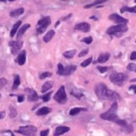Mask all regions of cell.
<instances>
[{
  "mask_svg": "<svg viewBox=\"0 0 136 136\" xmlns=\"http://www.w3.org/2000/svg\"><path fill=\"white\" fill-rule=\"evenodd\" d=\"M95 92L97 97L102 100H119L120 96L115 91L109 90L106 84L100 83L95 87Z\"/></svg>",
  "mask_w": 136,
  "mask_h": 136,
  "instance_id": "obj_1",
  "label": "cell"
},
{
  "mask_svg": "<svg viewBox=\"0 0 136 136\" xmlns=\"http://www.w3.org/2000/svg\"><path fill=\"white\" fill-rule=\"evenodd\" d=\"M117 110H118V104L116 102H114L113 104H112L111 108L107 112L100 115V118L105 120L112 121V122L116 123L117 120L119 119V116L116 114Z\"/></svg>",
  "mask_w": 136,
  "mask_h": 136,
  "instance_id": "obj_2",
  "label": "cell"
},
{
  "mask_svg": "<svg viewBox=\"0 0 136 136\" xmlns=\"http://www.w3.org/2000/svg\"><path fill=\"white\" fill-rule=\"evenodd\" d=\"M127 76L124 73L121 72H114L110 76V81L115 85L117 86H122L123 84L126 83L127 81Z\"/></svg>",
  "mask_w": 136,
  "mask_h": 136,
  "instance_id": "obj_3",
  "label": "cell"
},
{
  "mask_svg": "<svg viewBox=\"0 0 136 136\" xmlns=\"http://www.w3.org/2000/svg\"><path fill=\"white\" fill-rule=\"evenodd\" d=\"M127 30V26L126 24H120L108 28L107 30V34L108 35H115L116 37H120Z\"/></svg>",
  "mask_w": 136,
  "mask_h": 136,
  "instance_id": "obj_4",
  "label": "cell"
},
{
  "mask_svg": "<svg viewBox=\"0 0 136 136\" xmlns=\"http://www.w3.org/2000/svg\"><path fill=\"white\" fill-rule=\"evenodd\" d=\"M15 132L20 133L24 136H35L37 133V127L33 125L22 126L19 127L18 130L15 131Z\"/></svg>",
  "mask_w": 136,
  "mask_h": 136,
  "instance_id": "obj_5",
  "label": "cell"
},
{
  "mask_svg": "<svg viewBox=\"0 0 136 136\" xmlns=\"http://www.w3.org/2000/svg\"><path fill=\"white\" fill-rule=\"evenodd\" d=\"M51 23V18L50 17H44L41 19H40L38 22V27H37V33L38 34H43L47 27L50 25Z\"/></svg>",
  "mask_w": 136,
  "mask_h": 136,
  "instance_id": "obj_6",
  "label": "cell"
},
{
  "mask_svg": "<svg viewBox=\"0 0 136 136\" xmlns=\"http://www.w3.org/2000/svg\"><path fill=\"white\" fill-rule=\"evenodd\" d=\"M54 100L60 104H64L67 101V94L65 92V88L64 85H62L59 88V90L56 92V94L53 96Z\"/></svg>",
  "mask_w": 136,
  "mask_h": 136,
  "instance_id": "obj_7",
  "label": "cell"
},
{
  "mask_svg": "<svg viewBox=\"0 0 136 136\" xmlns=\"http://www.w3.org/2000/svg\"><path fill=\"white\" fill-rule=\"evenodd\" d=\"M9 45L10 47V51L13 55H16L21 50L23 42L22 41H10L9 42Z\"/></svg>",
  "mask_w": 136,
  "mask_h": 136,
  "instance_id": "obj_8",
  "label": "cell"
},
{
  "mask_svg": "<svg viewBox=\"0 0 136 136\" xmlns=\"http://www.w3.org/2000/svg\"><path fill=\"white\" fill-rule=\"evenodd\" d=\"M25 92L27 94V100L29 101L34 102V101L38 100L39 96L34 89L29 88H25Z\"/></svg>",
  "mask_w": 136,
  "mask_h": 136,
  "instance_id": "obj_9",
  "label": "cell"
},
{
  "mask_svg": "<svg viewBox=\"0 0 136 136\" xmlns=\"http://www.w3.org/2000/svg\"><path fill=\"white\" fill-rule=\"evenodd\" d=\"M110 20L113 21L114 22L117 23L118 25H120V24H127L128 20L127 18H124L123 17L119 16V15H118L117 14H111L109 18H108Z\"/></svg>",
  "mask_w": 136,
  "mask_h": 136,
  "instance_id": "obj_10",
  "label": "cell"
},
{
  "mask_svg": "<svg viewBox=\"0 0 136 136\" xmlns=\"http://www.w3.org/2000/svg\"><path fill=\"white\" fill-rule=\"evenodd\" d=\"M75 29L80 30V31H82V32H84V33H87V32L90 31L91 26L87 22H81V23L75 26Z\"/></svg>",
  "mask_w": 136,
  "mask_h": 136,
  "instance_id": "obj_11",
  "label": "cell"
},
{
  "mask_svg": "<svg viewBox=\"0 0 136 136\" xmlns=\"http://www.w3.org/2000/svg\"><path fill=\"white\" fill-rule=\"evenodd\" d=\"M70 128L69 127H65V126H60V127H57L56 129H55V131H54V134L53 135L54 136H60L61 135L68 131H69Z\"/></svg>",
  "mask_w": 136,
  "mask_h": 136,
  "instance_id": "obj_12",
  "label": "cell"
},
{
  "mask_svg": "<svg viewBox=\"0 0 136 136\" xmlns=\"http://www.w3.org/2000/svg\"><path fill=\"white\" fill-rule=\"evenodd\" d=\"M26 50H22L17 58V62L19 65H23L26 63Z\"/></svg>",
  "mask_w": 136,
  "mask_h": 136,
  "instance_id": "obj_13",
  "label": "cell"
},
{
  "mask_svg": "<svg viewBox=\"0 0 136 136\" xmlns=\"http://www.w3.org/2000/svg\"><path fill=\"white\" fill-rule=\"evenodd\" d=\"M76 70H77V66L76 65H68L66 67H64L63 76H69L72 74Z\"/></svg>",
  "mask_w": 136,
  "mask_h": 136,
  "instance_id": "obj_14",
  "label": "cell"
},
{
  "mask_svg": "<svg viewBox=\"0 0 136 136\" xmlns=\"http://www.w3.org/2000/svg\"><path fill=\"white\" fill-rule=\"evenodd\" d=\"M53 86V81H46V82H45V83L42 85V88H41V92H42V93H45L48 90L51 89Z\"/></svg>",
  "mask_w": 136,
  "mask_h": 136,
  "instance_id": "obj_15",
  "label": "cell"
},
{
  "mask_svg": "<svg viewBox=\"0 0 136 136\" xmlns=\"http://www.w3.org/2000/svg\"><path fill=\"white\" fill-rule=\"evenodd\" d=\"M23 13H24V8L20 7V8H18V9H15V10H12L10 13V16L12 17V18H15V17H18V16H19V15L22 14Z\"/></svg>",
  "mask_w": 136,
  "mask_h": 136,
  "instance_id": "obj_16",
  "label": "cell"
},
{
  "mask_svg": "<svg viewBox=\"0 0 136 136\" xmlns=\"http://www.w3.org/2000/svg\"><path fill=\"white\" fill-rule=\"evenodd\" d=\"M109 58H110V53H101L97 59V61L99 63H104L106 61H108V60H109Z\"/></svg>",
  "mask_w": 136,
  "mask_h": 136,
  "instance_id": "obj_17",
  "label": "cell"
},
{
  "mask_svg": "<svg viewBox=\"0 0 136 136\" xmlns=\"http://www.w3.org/2000/svg\"><path fill=\"white\" fill-rule=\"evenodd\" d=\"M51 111H52V109L48 107H43V108L38 109L37 111L36 114H37V115H45L50 113Z\"/></svg>",
  "mask_w": 136,
  "mask_h": 136,
  "instance_id": "obj_18",
  "label": "cell"
},
{
  "mask_svg": "<svg viewBox=\"0 0 136 136\" xmlns=\"http://www.w3.org/2000/svg\"><path fill=\"white\" fill-rule=\"evenodd\" d=\"M54 34H55L54 30L50 29V31H48V32L46 33V34H45V35L44 36V38H43V41H44L45 42H46V43L49 42V41H51V39L53 38Z\"/></svg>",
  "mask_w": 136,
  "mask_h": 136,
  "instance_id": "obj_19",
  "label": "cell"
},
{
  "mask_svg": "<svg viewBox=\"0 0 136 136\" xmlns=\"http://www.w3.org/2000/svg\"><path fill=\"white\" fill-rule=\"evenodd\" d=\"M30 27V25L29 24H25L24 26H22L21 28H19V30L18 32V34H17V38H20L24 34L26 30Z\"/></svg>",
  "mask_w": 136,
  "mask_h": 136,
  "instance_id": "obj_20",
  "label": "cell"
},
{
  "mask_svg": "<svg viewBox=\"0 0 136 136\" xmlns=\"http://www.w3.org/2000/svg\"><path fill=\"white\" fill-rule=\"evenodd\" d=\"M21 25H22V21H18V22H17L16 23H15V24L13 26V28H12L11 31H10V35L11 38H13V37L14 36V34H16L17 30L18 29V28L20 27Z\"/></svg>",
  "mask_w": 136,
  "mask_h": 136,
  "instance_id": "obj_21",
  "label": "cell"
},
{
  "mask_svg": "<svg viewBox=\"0 0 136 136\" xmlns=\"http://www.w3.org/2000/svg\"><path fill=\"white\" fill-rule=\"evenodd\" d=\"M21 84V80H20V77L18 75H15L14 76V84L12 86V90H15L18 88V86Z\"/></svg>",
  "mask_w": 136,
  "mask_h": 136,
  "instance_id": "obj_22",
  "label": "cell"
},
{
  "mask_svg": "<svg viewBox=\"0 0 136 136\" xmlns=\"http://www.w3.org/2000/svg\"><path fill=\"white\" fill-rule=\"evenodd\" d=\"M86 112L87 111V108H74L70 110L69 112V115H77L78 113H80L81 112Z\"/></svg>",
  "mask_w": 136,
  "mask_h": 136,
  "instance_id": "obj_23",
  "label": "cell"
},
{
  "mask_svg": "<svg viewBox=\"0 0 136 136\" xmlns=\"http://www.w3.org/2000/svg\"><path fill=\"white\" fill-rule=\"evenodd\" d=\"M71 95H72V96H75L76 98H77L78 100H80V99L84 96L83 93H82V92H81L80 90L76 89V88H74V89H72V90L71 91Z\"/></svg>",
  "mask_w": 136,
  "mask_h": 136,
  "instance_id": "obj_24",
  "label": "cell"
},
{
  "mask_svg": "<svg viewBox=\"0 0 136 136\" xmlns=\"http://www.w3.org/2000/svg\"><path fill=\"white\" fill-rule=\"evenodd\" d=\"M76 53H77V50H69V51H66L63 53V56L65 57V58H68V59H71L72 58Z\"/></svg>",
  "mask_w": 136,
  "mask_h": 136,
  "instance_id": "obj_25",
  "label": "cell"
},
{
  "mask_svg": "<svg viewBox=\"0 0 136 136\" xmlns=\"http://www.w3.org/2000/svg\"><path fill=\"white\" fill-rule=\"evenodd\" d=\"M121 13H124V12H131V13H135L136 14V6L133 7H124L120 10Z\"/></svg>",
  "mask_w": 136,
  "mask_h": 136,
  "instance_id": "obj_26",
  "label": "cell"
},
{
  "mask_svg": "<svg viewBox=\"0 0 136 136\" xmlns=\"http://www.w3.org/2000/svg\"><path fill=\"white\" fill-rule=\"evenodd\" d=\"M10 117L12 119V118H15L16 117V115H17V110H16V108H15L14 106H12V105H10Z\"/></svg>",
  "mask_w": 136,
  "mask_h": 136,
  "instance_id": "obj_27",
  "label": "cell"
},
{
  "mask_svg": "<svg viewBox=\"0 0 136 136\" xmlns=\"http://www.w3.org/2000/svg\"><path fill=\"white\" fill-rule=\"evenodd\" d=\"M52 72H42L41 74H40V80H44L47 77H52Z\"/></svg>",
  "mask_w": 136,
  "mask_h": 136,
  "instance_id": "obj_28",
  "label": "cell"
},
{
  "mask_svg": "<svg viewBox=\"0 0 136 136\" xmlns=\"http://www.w3.org/2000/svg\"><path fill=\"white\" fill-rule=\"evenodd\" d=\"M106 1H104V0H102V1H96L92 3H91V4H88V5H86L84 7L85 9H88V8H90V7H94V6H96V5H99L100 3H105Z\"/></svg>",
  "mask_w": 136,
  "mask_h": 136,
  "instance_id": "obj_29",
  "label": "cell"
},
{
  "mask_svg": "<svg viewBox=\"0 0 136 136\" xmlns=\"http://www.w3.org/2000/svg\"><path fill=\"white\" fill-rule=\"evenodd\" d=\"M52 93H53V92L51 91V92H48V93H46V94H45V95L41 97L42 100H43V101H44V102H48V101L50 100V98H51Z\"/></svg>",
  "mask_w": 136,
  "mask_h": 136,
  "instance_id": "obj_30",
  "label": "cell"
},
{
  "mask_svg": "<svg viewBox=\"0 0 136 136\" xmlns=\"http://www.w3.org/2000/svg\"><path fill=\"white\" fill-rule=\"evenodd\" d=\"M92 57H91L89 58H88L87 60H84V61L81 63V66L82 67H87L88 65H89L91 64V62H92Z\"/></svg>",
  "mask_w": 136,
  "mask_h": 136,
  "instance_id": "obj_31",
  "label": "cell"
},
{
  "mask_svg": "<svg viewBox=\"0 0 136 136\" xmlns=\"http://www.w3.org/2000/svg\"><path fill=\"white\" fill-rule=\"evenodd\" d=\"M63 71H64V66L60 64V63H59L58 65H57V74L58 75H60V76H63Z\"/></svg>",
  "mask_w": 136,
  "mask_h": 136,
  "instance_id": "obj_32",
  "label": "cell"
},
{
  "mask_svg": "<svg viewBox=\"0 0 136 136\" xmlns=\"http://www.w3.org/2000/svg\"><path fill=\"white\" fill-rule=\"evenodd\" d=\"M127 69L131 72H136V64L131 63L127 66Z\"/></svg>",
  "mask_w": 136,
  "mask_h": 136,
  "instance_id": "obj_33",
  "label": "cell"
},
{
  "mask_svg": "<svg viewBox=\"0 0 136 136\" xmlns=\"http://www.w3.org/2000/svg\"><path fill=\"white\" fill-rule=\"evenodd\" d=\"M82 41L86 43V44H91L92 42V37H87V38H84L82 39Z\"/></svg>",
  "mask_w": 136,
  "mask_h": 136,
  "instance_id": "obj_34",
  "label": "cell"
},
{
  "mask_svg": "<svg viewBox=\"0 0 136 136\" xmlns=\"http://www.w3.org/2000/svg\"><path fill=\"white\" fill-rule=\"evenodd\" d=\"M7 84V81L5 78H0V88H3Z\"/></svg>",
  "mask_w": 136,
  "mask_h": 136,
  "instance_id": "obj_35",
  "label": "cell"
},
{
  "mask_svg": "<svg viewBox=\"0 0 136 136\" xmlns=\"http://www.w3.org/2000/svg\"><path fill=\"white\" fill-rule=\"evenodd\" d=\"M88 49L84 50L83 51H81V53H79L78 57H84L85 55H87V54H88Z\"/></svg>",
  "mask_w": 136,
  "mask_h": 136,
  "instance_id": "obj_36",
  "label": "cell"
},
{
  "mask_svg": "<svg viewBox=\"0 0 136 136\" xmlns=\"http://www.w3.org/2000/svg\"><path fill=\"white\" fill-rule=\"evenodd\" d=\"M124 127L125 131H126L127 133H131V132L133 131V127H132V126H131V125H127V126H125V127Z\"/></svg>",
  "mask_w": 136,
  "mask_h": 136,
  "instance_id": "obj_37",
  "label": "cell"
},
{
  "mask_svg": "<svg viewBox=\"0 0 136 136\" xmlns=\"http://www.w3.org/2000/svg\"><path fill=\"white\" fill-rule=\"evenodd\" d=\"M49 132H50V130L49 129H46V130H45V131H41V133H40V136H48Z\"/></svg>",
  "mask_w": 136,
  "mask_h": 136,
  "instance_id": "obj_38",
  "label": "cell"
},
{
  "mask_svg": "<svg viewBox=\"0 0 136 136\" xmlns=\"http://www.w3.org/2000/svg\"><path fill=\"white\" fill-rule=\"evenodd\" d=\"M97 69H99V71H100L101 73H103V72H105L106 71L108 70V68H107V67H102V66H98Z\"/></svg>",
  "mask_w": 136,
  "mask_h": 136,
  "instance_id": "obj_39",
  "label": "cell"
},
{
  "mask_svg": "<svg viewBox=\"0 0 136 136\" xmlns=\"http://www.w3.org/2000/svg\"><path fill=\"white\" fill-rule=\"evenodd\" d=\"M130 59L131 60H136V51H134V52L131 53V57H130Z\"/></svg>",
  "mask_w": 136,
  "mask_h": 136,
  "instance_id": "obj_40",
  "label": "cell"
},
{
  "mask_svg": "<svg viewBox=\"0 0 136 136\" xmlns=\"http://www.w3.org/2000/svg\"><path fill=\"white\" fill-rule=\"evenodd\" d=\"M24 100H25V96H24L23 95H21V96H18V103L23 102Z\"/></svg>",
  "mask_w": 136,
  "mask_h": 136,
  "instance_id": "obj_41",
  "label": "cell"
},
{
  "mask_svg": "<svg viewBox=\"0 0 136 136\" xmlns=\"http://www.w3.org/2000/svg\"><path fill=\"white\" fill-rule=\"evenodd\" d=\"M5 112L4 111H2V112H0V119H3L4 117H5Z\"/></svg>",
  "mask_w": 136,
  "mask_h": 136,
  "instance_id": "obj_42",
  "label": "cell"
},
{
  "mask_svg": "<svg viewBox=\"0 0 136 136\" xmlns=\"http://www.w3.org/2000/svg\"><path fill=\"white\" fill-rule=\"evenodd\" d=\"M136 88V86L135 85H132L129 88V90H133V89H135Z\"/></svg>",
  "mask_w": 136,
  "mask_h": 136,
  "instance_id": "obj_43",
  "label": "cell"
},
{
  "mask_svg": "<svg viewBox=\"0 0 136 136\" xmlns=\"http://www.w3.org/2000/svg\"><path fill=\"white\" fill-rule=\"evenodd\" d=\"M5 132H8V133H10V134H11V136H15L14 134V133L11 131H10V130H8V131H6Z\"/></svg>",
  "mask_w": 136,
  "mask_h": 136,
  "instance_id": "obj_44",
  "label": "cell"
},
{
  "mask_svg": "<svg viewBox=\"0 0 136 136\" xmlns=\"http://www.w3.org/2000/svg\"><path fill=\"white\" fill-rule=\"evenodd\" d=\"M59 24H60V22L58 21V22H57V23L55 24V27H57V26H59Z\"/></svg>",
  "mask_w": 136,
  "mask_h": 136,
  "instance_id": "obj_45",
  "label": "cell"
},
{
  "mask_svg": "<svg viewBox=\"0 0 136 136\" xmlns=\"http://www.w3.org/2000/svg\"><path fill=\"white\" fill-rule=\"evenodd\" d=\"M131 81H132V82H136V79H133V80H131Z\"/></svg>",
  "mask_w": 136,
  "mask_h": 136,
  "instance_id": "obj_46",
  "label": "cell"
},
{
  "mask_svg": "<svg viewBox=\"0 0 136 136\" xmlns=\"http://www.w3.org/2000/svg\"><path fill=\"white\" fill-rule=\"evenodd\" d=\"M134 94H136V88L134 89Z\"/></svg>",
  "mask_w": 136,
  "mask_h": 136,
  "instance_id": "obj_47",
  "label": "cell"
},
{
  "mask_svg": "<svg viewBox=\"0 0 136 136\" xmlns=\"http://www.w3.org/2000/svg\"><path fill=\"white\" fill-rule=\"evenodd\" d=\"M0 43H1V39H0Z\"/></svg>",
  "mask_w": 136,
  "mask_h": 136,
  "instance_id": "obj_48",
  "label": "cell"
},
{
  "mask_svg": "<svg viewBox=\"0 0 136 136\" xmlns=\"http://www.w3.org/2000/svg\"><path fill=\"white\" fill-rule=\"evenodd\" d=\"M135 3H136V0H135Z\"/></svg>",
  "mask_w": 136,
  "mask_h": 136,
  "instance_id": "obj_49",
  "label": "cell"
},
{
  "mask_svg": "<svg viewBox=\"0 0 136 136\" xmlns=\"http://www.w3.org/2000/svg\"><path fill=\"white\" fill-rule=\"evenodd\" d=\"M135 42H136V41H135Z\"/></svg>",
  "mask_w": 136,
  "mask_h": 136,
  "instance_id": "obj_50",
  "label": "cell"
},
{
  "mask_svg": "<svg viewBox=\"0 0 136 136\" xmlns=\"http://www.w3.org/2000/svg\"></svg>",
  "mask_w": 136,
  "mask_h": 136,
  "instance_id": "obj_51",
  "label": "cell"
}]
</instances>
